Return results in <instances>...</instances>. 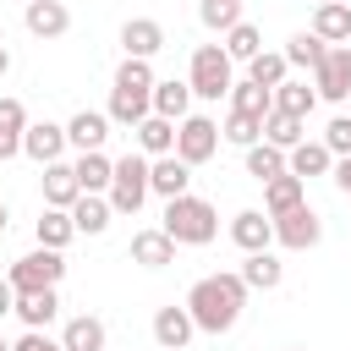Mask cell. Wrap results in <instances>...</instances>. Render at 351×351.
I'll list each match as a JSON object with an SVG mask.
<instances>
[{"instance_id":"obj_1","label":"cell","mask_w":351,"mask_h":351,"mask_svg":"<svg viewBox=\"0 0 351 351\" xmlns=\"http://www.w3.org/2000/svg\"><path fill=\"white\" fill-rule=\"evenodd\" d=\"M186 313H192V324L203 329V335H225V329H236V318H241V307H247V285H241V274H203L192 291H186V302H181Z\"/></svg>"},{"instance_id":"obj_2","label":"cell","mask_w":351,"mask_h":351,"mask_svg":"<svg viewBox=\"0 0 351 351\" xmlns=\"http://www.w3.org/2000/svg\"><path fill=\"white\" fill-rule=\"evenodd\" d=\"M159 230H165L176 247H208V241L219 236V214H214V203H208V197L181 192V197H170V203H165Z\"/></svg>"},{"instance_id":"obj_3","label":"cell","mask_w":351,"mask_h":351,"mask_svg":"<svg viewBox=\"0 0 351 351\" xmlns=\"http://www.w3.org/2000/svg\"><path fill=\"white\" fill-rule=\"evenodd\" d=\"M148 93H154V71H148V60H121L115 66V82H110V121L115 126H137L143 115H154L148 110Z\"/></svg>"},{"instance_id":"obj_4","label":"cell","mask_w":351,"mask_h":351,"mask_svg":"<svg viewBox=\"0 0 351 351\" xmlns=\"http://www.w3.org/2000/svg\"><path fill=\"white\" fill-rule=\"evenodd\" d=\"M230 82H236V60H230L219 44H197V49H192V71H186L192 99H225Z\"/></svg>"},{"instance_id":"obj_5","label":"cell","mask_w":351,"mask_h":351,"mask_svg":"<svg viewBox=\"0 0 351 351\" xmlns=\"http://www.w3.org/2000/svg\"><path fill=\"white\" fill-rule=\"evenodd\" d=\"M104 203H110V214H137L148 203V154H121L115 159Z\"/></svg>"},{"instance_id":"obj_6","label":"cell","mask_w":351,"mask_h":351,"mask_svg":"<svg viewBox=\"0 0 351 351\" xmlns=\"http://www.w3.org/2000/svg\"><path fill=\"white\" fill-rule=\"evenodd\" d=\"M60 274H66V258H60V252H49V247H38V252H27V258H16V263H11L5 285H11L16 296H33V291H55V285H60Z\"/></svg>"},{"instance_id":"obj_7","label":"cell","mask_w":351,"mask_h":351,"mask_svg":"<svg viewBox=\"0 0 351 351\" xmlns=\"http://www.w3.org/2000/svg\"><path fill=\"white\" fill-rule=\"evenodd\" d=\"M219 154V121H208V115H186V121H176V159L192 170V165H208Z\"/></svg>"},{"instance_id":"obj_8","label":"cell","mask_w":351,"mask_h":351,"mask_svg":"<svg viewBox=\"0 0 351 351\" xmlns=\"http://www.w3.org/2000/svg\"><path fill=\"white\" fill-rule=\"evenodd\" d=\"M313 93L329 99V104L351 99V49H346V44H329V49H324V60L313 66Z\"/></svg>"},{"instance_id":"obj_9","label":"cell","mask_w":351,"mask_h":351,"mask_svg":"<svg viewBox=\"0 0 351 351\" xmlns=\"http://www.w3.org/2000/svg\"><path fill=\"white\" fill-rule=\"evenodd\" d=\"M274 241H280L285 252H307V247H318V241H324V219L302 203V208H291V214H280V219H274Z\"/></svg>"},{"instance_id":"obj_10","label":"cell","mask_w":351,"mask_h":351,"mask_svg":"<svg viewBox=\"0 0 351 351\" xmlns=\"http://www.w3.org/2000/svg\"><path fill=\"white\" fill-rule=\"evenodd\" d=\"M22 154H27L33 165H55V159L66 154V126H55V121H27Z\"/></svg>"},{"instance_id":"obj_11","label":"cell","mask_w":351,"mask_h":351,"mask_svg":"<svg viewBox=\"0 0 351 351\" xmlns=\"http://www.w3.org/2000/svg\"><path fill=\"white\" fill-rule=\"evenodd\" d=\"M104 137H110V115H99V110H77L66 121V148H77V154H99Z\"/></svg>"},{"instance_id":"obj_12","label":"cell","mask_w":351,"mask_h":351,"mask_svg":"<svg viewBox=\"0 0 351 351\" xmlns=\"http://www.w3.org/2000/svg\"><path fill=\"white\" fill-rule=\"evenodd\" d=\"M230 241H236L241 252H269V241H274V219H269L263 208H241V214L230 219Z\"/></svg>"},{"instance_id":"obj_13","label":"cell","mask_w":351,"mask_h":351,"mask_svg":"<svg viewBox=\"0 0 351 351\" xmlns=\"http://www.w3.org/2000/svg\"><path fill=\"white\" fill-rule=\"evenodd\" d=\"M197 335V324H192V313L186 307H159L154 313V340H159V351H186V340Z\"/></svg>"},{"instance_id":"obj_14","label":"cell","mask_w":351,"mask_h":351,"mask_svg":"<svg viewBox=\"0 0 351 351\" xmlns=\"http://www.w3.org/2000/svg\"><path fill=\"white\" fill-rule=\"evenodd\" d=\"M121 49H126V60H148V55L165 49V27H159L154 16H132V22L121 27Z\"/></svg>"},{"instance_id":"obj_15","label":"cell","mask_w":351,"mask_h":351,"mask_svg":"<svg viewBox=\"0 0 351 351\" xmlns=\"http://www.w3.org/2000/svg\"><path fill=\"white\" fill-rule=\"evenodd\" d=\"M186 186H192V170H186L176 154H159V159H148V192H159V197L170 203V197H181Z\"/></svg>"},{"instance_id":"obj_16","label":"cell","mask_w":351,"mask_h":351,"mask_svg":"<svg viewBox=\"0 0 351 351\" xmlns=\"http://www.w3.org/2000/svg\"><path fill=\"white\" fill-rule=\"evenodd\" d=\"M22 22H27V33H33V38H60V33L71 27V11H66L60 0H27Z\"/></svg>"},{"instance_id":"obj_17","label":"cell","mask_w":351,"mask_h":351,"mask_svg":"<svg viewBox=\"0 0 351 351\" xmlns=\"http://www.w3.org/2000/svg\"><path fill=\"white\" fill-rule=\"evenodd\" d=\"M335 170V154L324 148V143H296L291 154H285V176H296V181H313V176H329Z\"/></svg>"},{"instance_id":"obj_18","label":"cell","mask_w":351,"mask_h":351,"mask_svg":"<svg viewBox=\"0 0 351 351\" xmlns=\"http://www.w3.org/2000/svg\"><path fill=\"white\" fill-rule=\"evenodd\" d=\"M104 340H110V329H104V318H93V313L66 318V329H60V351H104Z\"/></svg>"},{"instance_id":"obj_19","label":"cell","mask_w":351,"mask_h":351,"mask_svg":"<svg viewBox=\"0 0 351 351\" xmlns=\"http://www.w3.org/2000/svg\"><path fill=\"white\" fill-rule=\"evenodd\" d=\"M148 110L165 115V121H186V115H192V88L176 82V77H165V82H154V93H148Z\"/></svg>"},{"instance_id":"obj_20","label":"cell","mask_w":351,"mask_h":351,"mask_svg":"<svg viewBox=\"0 0 351 351\" xmlns=\"http://www.w3.org/2000/svg\"><path fill=\"white\" fill-rule=\"evenodd\" d=\"M302 203H307V181H296V176L263 181V214H269V219H280V214H291V208H302Z\"/></svg>"},{"instance_id":"obj_21","label":"cell","mask_w":351,"mask_h":351,"mask_svg":"<svg viewBox=\"0 0 351 351\" xmlns=\"http://www.w3.org/2000/svg\"><path fill=\"white\" fill-rule=\"evenodd\" d=\"M313 38H324V44H346L351 38V5L346 0H324L318 11H313V27H307Z\"/></svg>"},{"instance_id":"obj_22","label":"cell","mask_w":351,"mask_h":351,"mask_svg":"<svg viewBox=\"0 0 351 351\" xmlns=\"http://www.w3.org/2000/svg\"><path fill=\"white\" fill-rule=\"evenodd\" d=\"M77 197H82V186H77L71 165H66V159L44 165V208H71Z\"/></svg>"},{"instance_id":"obj_23","label":"cell","mask_w":351,"mask_h":351,"mask_svg":"<svg viewBox=\"0 0 351 351\" xmlns=\"http://www.w3.org/2000/svg\"><path fill=\"white\" fill-rule=\"evenodd\" d=\"M66 214H71L77 236H104V230H110V219H115V214H110V203H104L99 192H82V197H77Z\"/></svg>"},{"instance_id":"obj_24","label":"cell","mask_w":351,"mask_h":351,"mask_svg":"<svg viewBox=\"0 0 351 351\" xmlns=\"http://www.w3.org/2000/svg\"><path fill=\"white\" fill-rule=\"evenodd\" d=\"M132 263H143V269H165V263H176V241L154 225V230H137L132 236Z\"/></svg>"},{"instance_id":"obj_25","label":"cell","mask_w":351,"mask_h":351,"mask_svg":"<svg viewBox=\"0 0 351 351\" xmlns=\"http://www.w3.org/2000/svg\"><path fill=\"white\" fill-rule=\"evenodd\" d=\"M132 132H137V148H143L148 159H159V154H176V121H165V115H143Z\"/></svg>"},{"instance_id":"obj_26","label":"cell","mask_w":351,"mask_h":351,"mask_svg":"<svg viewBox=\"0 0 351 351\" xmlns=\"http://www.w3.org/2000/svg\"><path fill=\"white\" fill-rule=\"evenodd\" d=\"M236 274H241L247 291H274V285L285 280V263H280L274 252H247V263H241Z\"/></svg>"},{"instance_id":"obj_27","label":"cell","mask_w":351,"mask_h":351,"mask_svg":"<svg viewBox=\"0 0 351 351\" xmlns=\"http://www.w3.org/2000/svg\"><path fill=\"white\" fill-rule=\"evenodd\" d=\"M22 132H27V110H22V99H0V165L22 154Z\"/></svg>"},{"instance_id":"obj_28","label":"cell","mask_w":351,"mask_h":351,"mask_svg":"<svg viewBox=\"0 0 351 351\" xmlns=\"http://www.w3.org/2000/svg\"><path fill=\"white\" fill-rule=\"evenodd\" d=\"M302 137H307V121H296V115H285V110H269V115H263V143H269V148L291 154Z\"/></svg>"},{"instance_id":"obj_29","label":"cell","mask_w":351,"mask_h":351,"mask_svg":"<svg viewBox=\"0 0 351 351\" xmlns=\"http://www.w3.org/2000/svg\"><path fill=\"white\" fill-rule=\"evenodd\" d=\"M110 170H115V159L99 148V154H77V165H71V176H77V186L82 192H110Z\"/></svg>"},{"instance_id":"obj_30","label":"cell","mask_w":351,"mask_h":351,"mask_svg":"<svg viewBox=\"0 0 351 351\" xmlns=\"http://www.w3.org/2000/svg\"><path fill=\"white\" fill-rule=\"evenodd\" d=\"M16 318H22L27 329H49V324L60 318V296H55V291H33V296H16Z\"/></svg>"},{"instance_id":"obj_31","label":"cell","mask_w":351,"mask_h":351,"mask_svg":"<svg viewBox=\"0 0 351 351\" xmlns=\"http://www.w3.org/2000/svg\"><path fill=\"white\" fill-rule=\"evenodd\" d=\"M285 71H291V66H285L280 49H258V55L247 60V82H258V88H269V93L285 82Z\"/></svg>"},{"instance_id":"obj_32","label":"cell","mask_w":351,"mask_h":351,"mask_svg":"<svg viewBox=\"0 0 351 351\" xmlns=\"http://www.w3.org/2000/svg\"><path fill=\"white\" fill-rule=\"evenodd\" d=\"M230 110H236V115H258V121H263V115L274 110V93L241 77V82H230Z\"/></svg>"},{"instance_id":"obj_33","label":"cell","mask_w":351,"mask_h":351,"mask_svg":"<svg viewBox=\"0 0 351 351\" xmlns=\"http://www.w3.org/2000/svg\"><path fill=\"white\" fill-rule=\"evenodd\" d=\"M33 230H38V247H49V252H60V247L77 236V225H71V214H66V208H44Z\"/></svg>"},{"instance_id":"obj_34","label":"cell","mask_w":351,"mask_h":351,"mask_svg":"<svg viewBox=\"0 0 351 351\" xmlns=\"http://www.w3.org/2000/svg\"><path fill=\"white\" fill-rule=\"evenodd\" d=\"M313 104H318V93H313L307 82H291V77H285V82L274 88V110H285V115H296V121H307Z\"/></svg>"},{"instance_id":"obj_35","label":"cell","mask_w":351,"mask_h":351,"mask_svg":"<svg viewBox=\"0 0 351 351\" xmlns=\"http://www.w3.org/2000/svg\"><path fill=\"white\" fill-rule=\"evenodd\" d=\"M197 22H203L208 33H230V27L247 22V16H241V0H197Z\"/></svg>"},{"instance_id":"obj_36","label":"cell","mask_w":351,"mask_h":351,"mask_svg":"<svg viewBox=\"0 0 351 351\" xmlns=\"http://www.w3.org/2000/svg\"><path fill=\"white\" fill-rule=\"evenodd\" d=\"M247 176H252V181H274V176H285V154L269 148V143H252V148H247Z\"/></svg>"},{"instance_id":"obj_37","label":"cell","mask_w":351,"mask_h":351,"mask_svg":"<svg viewBox=\"0 0 351 351\" xmlns=\"http://www.w3.org/2000/svg\"><path fill=\"white\" fill-rule=\"evenodd\" d=\"M219 49H225L230 60H252V55L263 49V33H258L252 22H236V27L225 33V44H219Z\"/></svg>"},{"instance_id":"obj_38","label":"cell","mask_w":351,"mask_h":351,"mask_svg":"<svg viewBox=\"0 0 351 351\" xmlns=\"http://www.w3.org/2000/svg\"><path fill=\"white\" fill-rule=\"evenodd\" d=\"M324 49H329L324 38H313V33H296V38H291L280 55H285V66H307V71H313V66L324 60Z\"/></svg>"},{"instance_id":"obj_39","label":"cell","mask_w":351,"mask_h":351,"mask_svg":"<svg viewBox=\"0 0 351 351\" xmlns=\"http://www.w3.org/2000/svg\"><path fill=\"white\" fill-rule=\"evenodd\" d=\"M219 137H225V143H236V148H252V143L263 137V121H258V115H236V110H230V115H225V126H219Z\"/></svg>"},{"instance_id":"obj_40","label":"cell","mask_w":351,"mask_h":351,"mask_svg":"<svg viewBox=\"0 0 351 351\" xmlns=\"http://www.w3.org/2000/svg\"><path fill=\"white\" fill-rule=\"evenodd\" d=\"M318 143H324L335 159H346V154H351V115H335V121L324 126V137H318Z\"/></svg>"},{"instance_id":"obj_41","label":"cell","mask_w":351,"mask_h":351,"mask_svg":"<svg viewBox=\"0 0 351 351\" xmlns=\"http://www.w3.org/2000/svg\"><path fill=\"white\" fill-rule=\"evenodd\" d=\"M11 351H60V340H49L44 329H27V335H22V340H16Z\"/></svg>"},{"instance_id":"obj_42","label":"cell","mask_w":351,"mask_h":351,"mask_svg":"<svg viewBox=\"0 0 351 351\" xmlns=\"http://www.w3.org/2000/svg\"><path fill=\"white\" fill-rule=\"evenodd\" d=\"M329 176H335V186H340V192H351V154H346V159H335V170H329Z\"/></svg>"},{"instance_id":"obj_43","label":"cell","mask_w":351,"mask_h":351,"mask_svg":"<svg viewBox=\"0 0 351 351\" xmlns=\"http://www.w3.org/2000/svg\"><path fill=\"white\" fill-rule=\"evenodd\" d=\"M5 313H16V291L0 280V318H5Z\"/></svg>"},{"instance_id":"obj_44","label":"cell","mask_w":351,"mask_h":351,"mask_svg":"<svg viewBox=\"0 0 351 351\" xmlns=\"http://www.w3.org/2000/svg\"><path fill=\"white\" fill-rule=\"evenodd\" d=\"M5 71H11V49L0 44V77H5Z\"/></svg>"},{"instance_id":"obj_45","label":"cell","mask_w":351,"mask_h":351,"mask_svg":"<svg viewBox=\"0 0 351 351\" xmlns=\"http://www.w3.org/2000/svg\"><path fill=\"white\" fill-rule=\"evenodd\" d=\"M5 219H11V214H5V203H0V236H5Z\"/></svg>"},{"instance_id":"obj_46","label":"cell","mask_w":351,"mask_h":351,"mask_svg":"<svg viewBox=\"0 0 351 351\" xmlns=\"http://www.w3.org/2000/svg\"><path fill=\"white\" fill-rule=\"evenodd\" d=\"M0 351H11V346H5V335H0Z\"/></svg>"},{"instance_id":"obj_47","label":"cell","mask_w":351,"mask_h":351,"mask_svg":"<svg viewBox=\"0 0 351 351\" xmlns=\"http://www.w3.org/2000/svg\"><path fill=\"white\" fill-rule=\"evenodd\" d=\"M285 351H302V346H285Z\"/></svg>"},{"instance_id":"obj_48","label":"cell","mask_w":351,"mask_h":351,"mask_svg":"<svg viewBox=\"0 0 351 351\" xmlns=\"http://www.w3.org/2000/svg\"><path fill=\"white\" fill-rule=\"evenodd\" d=\"M346 49H351V38H346Z\"/></svg>"}]
</instances>
